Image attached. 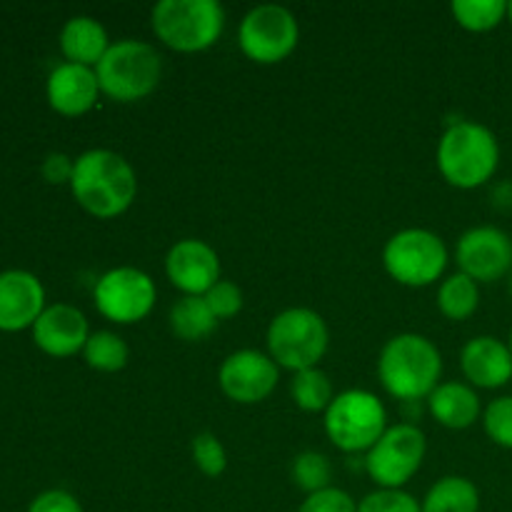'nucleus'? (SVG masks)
Instances as JSON below:
<instances>
[{
  "label": "nucleus",
  "instance_id": "f257e3e1",
  "mask_svg": "<svg viewBox=\"0 0 512 512\" xmlns=\"http://www.w3.org/2000/svg\"><path fill=\"white\" fill-rule=\"evenodd\" d=\"M70 190L85 213L113 220L128 213L138 198V175L120 153L93 148L75 158Z\"/></svg>",
  "mask_w": 512,
  "mask_h": 512
},
{
  "label": "nucleus",
  "instance_id": "f03ea898",
  "mask_svg": "<svg viewBox=\"0 0 512 512\" xmlns=\"http://www.w3.org/2000/svg\"><path fill=\"white\" fill-rule=\"evenodd\" d=\"M443 355L438 345L420 333H400L383 345L378 380L390 398L400 403L428 400L440 385Z\"/></svg>",
  "mask_w": 512,
  "mask_h": 512
},
{
  "label": "nucleus",
  "instance_id": "7ed1b4c3",
  "mask_svg": "<svg viewBox=\"0 0 512 512\" xmlns=\"http://www.w3.org/2000/svg\"><path fill=\"white\" fill-rule=\"evenodd\" d=\"M435 160L445 183L458 190H475L498 173L500 143L488 125L458 120L440 135Z\"/></svg>",
  "mask_w": 512,
  "mask_h": 512
},
{
  "label": "nucleus",
  "instance_id": "20e7f679",
  "mask_svg": "<svg viewBox=\"0 0 512 512\" xmlns=\"http://www.w3.org/2000/svg\"><path fill=\"white\" fill-rule=\"evenodd\" d=\"M100 93L115 103H138L155 93L163 78V58L145 40L123 38L108 48L98 65Z\"/></svg>",
  "mask_w": 512,
  "mask_h": 512
},
{
  "label": "nucleus",
  "instance_id": "39448f33",
  "mask_svg": "<svg viewBox=\"0 0 512 512\" xmlns=\"http://www.w3.org/2000/svg\"><path fill=\"white\" fill-rule=\"evenodd\" d=\"M155 38L175 53H203L225 30V8L218 0H160L150 10Z\"/></svg>",
  "mask_w": 512,
  "mask_h": 512
},
{
  "label": "nucleus",
  "instance_id": "423d86ee",
  "mask_svg": "<svg viewBox=\"0 0 512 512\" xmlns=\"http://www.w3.org/2000/svg\"><path fill=\"white\" fill-rule=\"evenodd\" d=\"M268 355L278 368L300 373L318 368L330 345L328 323L310 308H288L268 325Z\"/></svg>",
  "mask_w": 512,
  "mask_h": 512
},
{
  "label": "nucleus",
  "instance_id": "0eeeda50",
  "mask_svg": "<svg viewBox=\"0 0 512 512\" xmlns=\"http://www.w3.org/2000/svg\"><path fill=\"white\" fill-rule=\"evenodd\" d=\"M325 435L340 453H368L388 430V410L370 390H343L325 410Z\"/></svg>",
  "mask_w": 512,
  "mask_h": 512
},
{
  "label": "nucleus",
  "instance_id": "6e6552de",
  "mask_svg": "<svg viewBox=\"0 0 512 512\" xmlns=\"http://www.w3.org/2000/svg\"><path fill=\"white\" fill-rule=\"evenodd\" d=\"M448 245L428 228H405L390 235L383 248V268L405 288H428L445 275Z\"/></svg>",
  "mask_w": 512,
  "mask_h": 512
},
{
  "label": "nucleus",
  "instance_id": "1a4fd4ad",
  "mask_svg": "<svg viewBox=\"0 0 512 512\" xmlns=\"http://www.w3.org/2000/svg\"><path fill=\"white\" fill-rule=\"evenodd\" d=\"M428 440L413 423L388 425L378 443L365 453V473L378 488L405 490L423 468Z\"/></svg>",
  "mask_w": 512,
  "mask_h": 512
},
{
  "label": "nucleus",
  "instance_id": "9d476101",
  "mask_svg": "<svg viewBox=\"0 0 512 512\" xmlns=\"http://www.w3.org/2000/svg\"><path fill=\"white\" fill-rule=\"evenodd\" d=\"M300 43L298 18L283 5H258L240 20L238 45L258 65H278L295 53Z\"/></svg>",
  "mask_w": 512,
  "mask_h": 512
},
{
  "label": "nucleus",
  "instance_id": "9b49d317",
  "mask_svg": "<svg viewBox=\"0 0 512 512\" xmlns=\"http://www.w3.org/2000/svg\"><path fill=\"white\" fill-rule=\"evenodd\" d=\"M98 313L118 325H133L148 318L158 300L155 280L145 270L120 265L98 278L93 290Z\"/></svg>",
  "mask_w": 512,
  "mask_h": 512
},
{
  "label": "nucleus",
  "instance_id": "f8f14e48",
  "mask_svg": "<svg viewBox=\"0 0 512 512\" xmlns=\"http://www.w3.org/2000/svg\"><path fill=\"white\" fill-rule=\"evenodd\" d=\"M280 368L268 353L243 348L220 363L218 385L228 400L238 405H258L273 395Z\"/></svg>",
  "mask_w": 512,
  "mask_h": 512
},
{
  "label": "nucleus",
  "instance_id": "ddd939ff",
  "mask_svg": "<svg viewBox=\"0 0 512 512\" xmlns=\"http://www.w3.org/2000/svg\"><path fill=\"white\" fill-rule=\"evenodd\" d=\"M455 263L478 285L503 280L512 270V238L495 225H475L460 235Z\"/></svg>",
  "mask_w": 512,
  "mask_h": 512
},
{
  "label": "nucleus",
  "instance_id": "4468645a",
  "mask_svg": "<svg viewBox=\"0 0 512 512\" xmlns=\"http://www.w3.org/2000/svg\"><path fill=\"white\" fill-rule=\"evenodd\" d=\"M165 275L183 295L203 298L220 280V258L205 240L183 238L165 255Z\"/></svg>",
  "mask_w": 512,
  "mask_h": 512
},
{
  "label": "nucleus",
  "instance_id": "2eb2a0df",
  "mask_svg": "<svg viewBox=\"0 0 512 512\" xmlns=\"http://www.w3.org/2000/svg\"><path fill=\"white\" fill-rule=\"evenodd\" d=\"M88 338V318L68 303L48 305L33 325L35 345L53 358H70V355L83 353Z\"/></svg>",
  "mask_w": 512,
  "mask_h": 512
},
{
  "label": "nucleus",
  "instance_id": "dca6fc26",
  "mask_svg": "<svg viewBox=\"0 0 512 512\" xmlns=\"http://www.w3.org/2000/svg\"><path fill=\"white\" fill-rule=\"evenodd\" d=\"M460 370L475 390H500L512 380V353L495 335H478L460 350Z\"/></svg>",
  "mask_w": 512,
  "mask_h": 512
},
{
  "label": "nucleus",
  "instance_id": "f3484780",
  "mask_svg": "<svg viewBox=\"0 0 512 512\" xmlns=\"http://www.w3.org/2000/svg\"><path fill=\"white\" fill-rule=\"evenodd\" d=\"M45 310L43 283L28 270L0 273V330H23L35 325Z\"/></svg>",
  "mask_w": 512,
  "mask_h": 512
},
{
  "label": "nucleus",
  "instance_id": "a211bd4d",
  "mask_svg": "<svg viewBox=\"0 0 512 512\" xmlns=\"http://www.w3.org/2000/svg\"><path fill=\"white\" fill-rule=\"evenodd\" d=\"M98 95L100 85L95 68L65 60V63L55 65L53 73L48 75V103L60 115H68V118L85 115L95 105Z\"/></svg>",
  "mask_w": 512,
  "mask_h": 512
},
{
  "label": "nucleus",
  "instance_id": "6ab92c4d",
  "mask_svg": "<svg viewBox=\"0 0 512 512\" xmlns=\"http://www.w3.org/2000/svg\"><path fill=\"white\" fill-rule=\"evenodd\" d=\"M428 413L448 430H468L483 420V403L473 385L448 380L440 383L428 398Z\"/></svg>",
  "mask_w": 512,
  "mask_h": 512
},
{
  "label": "nucleus",
  "instance_id": "aec40b11",
  "mask_svg": "<svg viewBox=\"0 0 512 512\" xmlns=\"http://www.w3.org/2000/svg\"><path fill=\"white\" fill-rule=\"evenodd\" d=\"M108 30L103 23L90 15H75L60 30V50L68 58V63L85 65V68H95L103 60V55L110 48Z\"/></svg>",
  "mask_w": 512,
  "mask_h": 512
},
{
  "label": "nucleus",
  "instance_id": "412c9836",
  "mask_svg": "<svg viewBox=\"0 0 512 512\" xmlns=\"http://www.w3.org/2000/svg\"><path fill=\"white\" fill-rule=\"evenodd\" d=\"M423 512H480L478 485L463 475H445L420 500Z\"/></svg>",
  "mask_w": 512,
  "mask_h": 512
},
{
  "label": "nucleus",
  "instance_id": "4be33fe9",
  "mask_svg": "<svg viewBox=\"0 0 512 512\" xmlns=\"http://www.w3.org/2000/svg\"><path fill=\"white\" fill-rule=\"evenodd\" d=\"M168 323L175 338L185 340V343H200L218 328V318L208 308L205 298H198V295H183L170 308Z\"/></svg>",
  "mask_w": 512,
  "mask_h": 512
},
{
  "label": "nucleus",
  "instance_id": "5701e85b",
  "mask_svg": "<svg viewBox=\"0 0 512 512\" xmlns=\"http://www.w3.org/2000/svg\"><path fill=\"white\" fill-rule=\"evenodd\" d=\"M480 308V285L473 278L458 273L448 275L438 288V310L453 323L473 318Z\"/></svg>",
  "mask_w": 512,
  "mask_h": 512
},
{
  "label": "nucleus",
  "instance_id": "b1692460",
  "mask_svg": "<svg viewBox=\"0 0 512 512\" xmlns=\"http://www.w3.org/2000/svg\"><path fill=\"white\" fill-rule=\"evenodd\" d=\"M290 398H293L295 408L303 410V413H325L330 403H333L335 390L328 373H323L320 368H310L293 373Z\"/></svg>",
  "mask_w": 512,
  "mask_h": 512
},
{
  "label": "nucleus",
  "instance_id": "393cba45",
  "mask_svg": "<svg viewBox=\"0 0 512 512\" xmlns=\"http://www.w3.org/2000/svg\"><path fill=\"white\" fill-rule=\"evenodd\" d=\"M83 358L88 368L98 370V373H118L128 365L130 348L113 330H98V333H90L83 348Z\"/></svg>",
  "mask_w": 512,
  "mask_h": 512
},
{
  "label": "nucleus",
  "instance_id": "a878e982",
  "mask_svg": "<svg viewBox=\"0 0 512 512\" xmlns=\"http://www.w3.org/2000/svg\"><path fill=\"white\" fill-rule=\"evenodd\" d=\"M455 23L468 33H490L508 20L505 0H453L450 5Z\"/></svg>",
  "mask_w": 512,
  "mask_h": 512
},
{
  "label": "nucleus",
  "instance_id": "bb28decb",
  "mask_svg": "<svg viewBox=\"0 0 512 512\" xmlns=\"http://www.w3.org/2000/svg\"><path fill=\"white\" fill-rule=\"evenodd\" d=\"M290 478H293L295 488L303 490L305 495L320 493V490L330 488L333 480V465L318 450H305V453L295 455L293 468H290Z\"/></svg>",
  "mask_w": 512,
  "mask_h": 512
},
{
  "label": "nucleus",
  "instance_id": "cd10ccee",
  "mask_svg": "<svg viewBox=\"0 0 512 512\" xmlns=\"http://www.w3.org/2000/svg\"><path fill=\"white\" fill-rule=\"evenodd\" d=\"M190 455H193L195 468L208 478H220L228 468V453L225 445L220 443L218 435L213 433H198L190 440Z\"/></svg>",
  "mask_w": 512,
  "mask_h": 512
},
{
  "label": "nucleus",
  "instance_id": "c85d7f7f",
  "mask_svg": "<svg viewBox=\"0 0 512 512\" xmlns=\"http://www.w3.org/2000/svg\"><path fill=\"white\" fill-rule=\"evenodd\" d=\"M483 430L498 448L512 450V395L490 400L483 410Z\"/></svg>",
  "mask_w": 512,
  "mask_h": 512
},
{
  "label": "nucleus",
  "instance_id": "c756f323",
  "mask_svg": "<svg viewBox=\"0 0 512 512\" xmlns=\"http://www.w3.org/2000/svg\"><path fill=\"white\" fill-rule=\"evenodd\" d=\"M358 512H423L420 500L408 490L378 488L358 503Z\"/></svg>",
  "mask_w": 512,
  "mask_h": 512
},
{
  "label": "nucleus",
  "instance_id": "7c9ffc66",
  "mask_svg": "<svg viewBox=\"0 0 512 512\" xmlns=\"http://www.w3.org/2000/svg\"><path fill=\"white\" fill-rule=\"evenodd\" d=\"M203 298L208 303V308L213 310L215 318H218V323L220 320L235 318L243 310V290L235 283H230V280L220 278Z\"/></svg>",
  "mask_w": 512,
  "mask_h": 512
},
{
  "label": "nucleus",
  "instance_id": "2f4dec72",
  "mask_svg": "<svg viewBox=\"0 0 512 512\" xmlns=\"http://www.w3.org/2000/svg\"><path fill=\"white\" fill-rule=\"evenodd\" d=\"M298 512H358V503L343 488L330 485V488L320 490V493L305 495Z\"/></svg>",
  "mask_w": 512,
  "mask_h": 512
},
{
  "label": "nucleus",
  "instance_id": "473e14b6",
  "mask_svg": "<svg viewBox=\"0 0 512 512\" xmlns=\"http://www.w3.org/2000/svg\"><path fill=\"white\" fill-rule=\"evenodd\" d=\"M28 512H83V505L68 490H45L28 505Z\"/></svg>",
  "mask_w": 512,
  "mask_h": 512
},
{
  "label": "nucleus",
  "instance_id": "72a5a7b5",
  "mask_svg": "<svg viewBox=\"0 0 512 512\" xmlns=\"http://www.w3.org/2000/svg\"><path fill=\"white\" fill-rule=\"evenodd\" d=\"M73 165L75 160H70L65 153H50L48 158L43 160V165H40V173H43V178L48 180V183L70 185V178H73Z\"/></svg>",
  "mask_w": 512,
  "mask_h": 512
},
{
  "label": "nucleus",
  "instance_id": "f704fd0d",
  "mask_svg": "<svg viewBox=\"0 0 512 512\" xmlns=\"http://www.w3.org/2000/svg\"><path fill=\"white\" fill-rule=\"evenodd\" d=\"M508 23L512 25V0L508 3Z\"/></svg>",
  "mask_w": 512,
  "mask_h": 512
},
{
  "label": "nucleus",
  "instance_id": "c9c22d12",
  "mask_svg": "<svg viewBox=\"0 0 512 512\" xmlns=\"http://www.w3.org/2000/svg\"><path fill=\"white\" fill-rule=\"evenodd\" d=\"M508 348H510V353H512V328H510V338H508Z\"/></svg>",
  "mask_w": 512,
  "mask_h": 512
},
{
  "label": "nucleus",
  "instance_id": "e433bc0d",
  "mask_svg": "<svg viewBox=\"0 0 512 512\" xmlns=\"http://www.w3.org/2000/svg\"><path fill=\"white\" fill-rule=\"evenodd\" d=\"M510 293H512V278H510Z\"/></svg>",
  "mask_w": 512,
  "mask_h": 512
}]
</instances>
